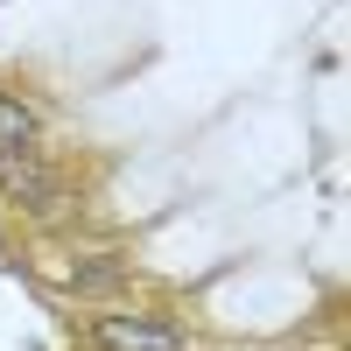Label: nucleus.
<instances>
[{
	"instance_id": "7ed1b4c3",
	"label": "nucleus",
	"mask_w": 351,
	"mask_h": 351,
	"mask_svg": "<svg viewBox=\"0 0 351 351\" xmlns=\"http://www.w3.org/2000/svg\"><path fill=\"white\" fill-rule=\"evenodd\" d=\"M64 281L77 288V295H120V288L134 281V267H127L120 253H84V260H77V267H71Z\"/></svg>"
},
{
	"instance_id": "20e7f679",
	"label": "nucleus",
	"mask_w": 351,
	"mask_h": 351,
	"mask_svg": "<svg viewBox=\"0 0 351 351\" xmlns=\"http://www.w3.org/2000/svg\"><path fill=\"white\" fill-rule=\"evenodd\" d=\"M36 134H43V120L14 92H0V148H36Z\"/></svg>"
},
{
	"instance_id": "f03ea898",
	"label": "nucleus",
	"mask_w": 351,
	"mask_h": 351,
	"mask_svg": "<svg viewBox=\"0 0 351 351\" xmlns=\"http://www.w3.org/2000/svg\"><path fill=\"white\" fill-rule=\"evenodd\" d=\"M92 344L99 351H190V337L176 324H162V316H134V309L92 316Z\"/></svg>"
},
{
	"instance_id": "f257e3e1",
	"label": "nucleus",
	"mask_w": 351,
	"mask_h": 351,
	"mask_svg": "<svg viewBox=\"0 0 351 351\" xmlns=\"http://www.w3.org/2000/svg\"><path fill=\"white\" fill-rule=\"evenodd\" d=\"M0 197L28 218H56L64 211V176H56L36 148H0Z\"/></svg>"
}]
</instances>
